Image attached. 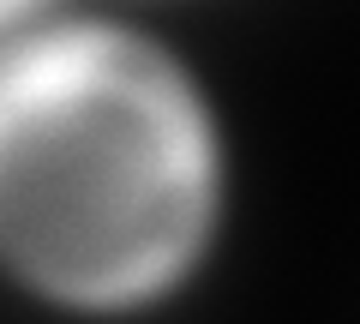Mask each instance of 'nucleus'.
<instances>
[{
	"mask_svg": "<svg viewBox=\"0 0 360 324\" xmlns=\"http://www.w3.org/2000/svg\"><path fill=\"white\" fill-rule=\"evenodd\" d=\"M210 216V138L144 42L60 30L0 54V252L66 300L162 288Z\"/></svg>",
	"mask_w": 360,
	"mask_h": 324,
	"instance_id": "nucleus-1",
	"label": "nucleus"
},
{
	"mask_svg": "<svg viewBox=\"0 0 360 324\" xmlns=\"http://www.w3.org/2000/svg\"><path fill=\"white\" fill-rule=\"evenodd\" d=\"M18 6H25V0H0V18H6V13H18Z\"/></svg>",
	"mask_w": 360,
	"mask_h": 324,
	"instance_id": "nucleus-2",
	"label": "nucleus"
}]
</instances>
